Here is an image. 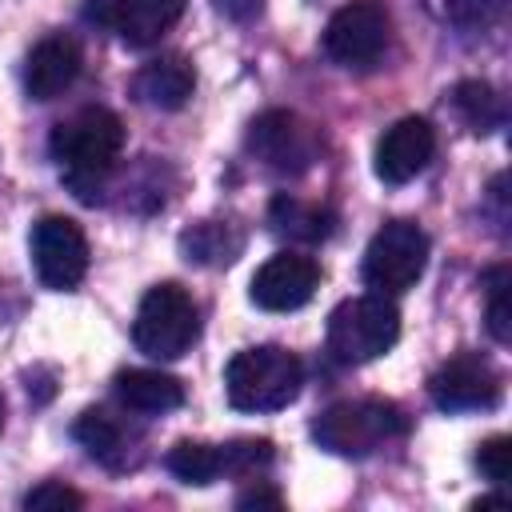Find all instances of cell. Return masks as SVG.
<instances>
[{
	"mask_svg": "<svg viewBox=\"0 0 512 512\" xmlns=\"http://www.w3.org/2000/svg\"><path fill=\"white\" fill-rule=\"evenodd\" d=\"M272 228L284 236H296V240H324L332 232V216L324 208L300 204L292 196H276L272 200Z\"/></svg>",
	"mask_w": 512,
	"mask_h": 512,
	"instance_id": "21",
	"label": "cell"
},
{
	"mask_svg": "<svg viewBox=\"0 0 512 512\" xmlns=\"http://www.w3.org/2000/svg\"><path fill=\"white\" fill-rule=\"evenodd\" d=\"M216 8L228 12L232 20H248V16L260 12V0H216Z\"/></svg>",
	"mask_w": 512,
	"mask_h": 512,
	"instance_id": "28",
	"label": "cell"
},
{
	"mask_svg": "<svg viewBox=\"0 0 512 512\" xmlns=\"http://www.w3.org/2000/svg\"><path fill=\"white\" fill-rule=\"evenodd\" d=\"M428 268V236L412 220H388L376 228V236L364 248V284L376 288L380 296L408 292Z\"/></svg>",
	"mask_w": 512,
	"mask_h": 512,
	"instance_id": "6",
	"label": "cell"
},
{
	"mask_svg": "<svg viewBox=\"0 0 512 512\" xmlns=\"http://www.w3.org/2000/svg\"><path fill=\"white\" fill-rule=\"evenodd\" d=\"M236 504H240V508H260V504H268V508H280V504H284V496H280L276 488H264V484L256 480L248 492H240V496H236Z\"/></svg>",
	"mask_w": 512,
	"mask_h": 512,
	"instance_id": "27",
	"label": "cell"
},
{
	"mask_svg": "<svg viewBox=\"0 0 512 512\" xmlns=\"http://www.w3.org/2000/svg\"><path fill=\"white\" fill-rule=\"evenodd\" d=\"M428 396L440 412H480L500 400V372L492 368L488 356L460 352L432 372Z\"/></svg>",
	"mask_w": 512,
	"mask_h": 512,
	"instance_id": "10",
	"label": "cell"
},
{
	"mask_svg": "<svg viewBox=\"0 0 512 512\" xmlns=\"http://www.w3.org/2000/svg\"><path fill=\"white\" fill-rule=\"evenodd\" d=\"M124 148V124L112 108H80L76 116L60 120L52 132V156L64 180L76 188L80 200H96V188L108 180Z\"/></svg>",
	"mask_w": 512,
	"mask_h": 512,
	"instance_id": "1",
	"label": "cell"
},
{
	"mask_svg": "<svg viewBox=\"0 0 512 512\" xmlns=\"http://www.w3.org/2000/svg\"><path fill=\"white\" fill-rule=\"evenodd\" d=\"M432 152H436V132H432V124L424 120V116H404V120H396L384 136H380V144H376V176L384 180V184H408V180H416L424 168H428V160H432Z\"/></svg>",
	"mask_w": 512,
	"mask_h": 512,
	"instance_id": "12",
	"label": "cell"
},
{
	"mask_svg": "<svg viewBox=\"0 0 512 512\" xmlns=\"http://www.w3.org/2000/svg\"><path fill=\"white\" fill-rule=\"evenodd\" d=\"M476 468L492 480V484H508L512 476V440L508 436H488L480 448H476Z\"/></svg>",
	"mask_w": 512,
	"mask_h": 512,
	"instance_id": "25",
	"label": "cell"
},
{
	"mask_svg": "<svg viewBox=\"0 0 512 512\" xmlns=\"http://www.w3.org/2000/svg\"><path fill=\"white\" fill-rule=\"evenodd\" d=\"M180 248H184V256L196 260V264H232L236 252H240V236H236L228 224L208 220V224L188 228V232L180 236Z\"/></svg>",
	"mask_w": 512,
	"mask_h": 512,
	"instance_id": "19",
	"label": "cell"
},
{
	"mask_svg": "<svg viewBox=\"0 0 512 512\" xmlns=\"http://www.w3.org/2000/svg\"><path fill=\"white\" fill-rule=\"evenodd\" d=\"M80 64H84V52L72 36L64 32H52L44 36L28 60H24V88L32 100H56L60 92H68L80 76Z\"/></svg>",
	"mask_w": 512,
	"mask_h": 512,
	"instance_id": "13",
	"label": "cell"
},
{
	"mask_svg": "<svg viewBox=\"0 0 512 512\" xmlns=\"http://www.w3.org/2000/svg\"><path fill=\"white\" fill-rule=\"evenodd\" d=\"M80 504H84V496L72 492L68 484H56V480H44V484H36L24 496V508L28 512H76Z\"/></svg>",
	"mask_w": 512,
	"mask_h": 512,
	"instance_id": "26",
	"label": "cell"
},
{
	"mask_svg": "<svg viewBox=\"0 0 512 512\" xmlns=\"http://www.w3.org/2000/svg\"><path fill=\"white\" fill-rule=\"evenodd\" d=\"M248 152L260 164H268L272 172L296 176V172L312 168V160L320 152V136L296 112L272 108V112H264V116L252 120V128H248Z\"/></svg>",
	"mask_w": 512,
	"mask_h": 512,
	"instance_id": "9",
	"label": "cell"
},
{
	"mask_svg": "<svg viewBox=\"0 0 512 512\" xmlns=\"http://www.w3.org/2000/svg\"><path fill=\"white\" fill-rule=\"evenodd\" d=\"M220 464H224V476H256L260 468L272 464V444L268 440H232V444H220Z\"/></svg>",
	"mask_w": 512,
	"mask_h": 512,
	"instance_id": "22",
	"label": "cell"
},
{
	"mask_svg": "<svg viewBox=\"0 0 512 512\" xmlns=\"http://www.w3.org/2000/svg\"><path fill=\"white\" fill-rule=\"evenodd\" d=\"M0 424H4V400H0Z\"/></svg>",
	"mask_w": 512,
	"mask_h": 512,
	"instance_id": "30",
	"label": "cell"
},
{
	"mask_svg": "<svg viewBox=\"0 0 512 512\" xmlns=\"http://www.w3.org/2000/svg\"><path fill=\"white\" fill-rule=\"evenodd\" d=\"M392 36V16L380 0H352L340 12H332L324 28V52L344 68L372 64Z\"/></svg>",
	"mask_w": 512,
	"mask_h": 512,
	"instance_id": "8",
	"label": "cell"
},
{
	"mask_svg": "<svg viewBox=\"0 0 512 512\" xmlns=\"http://www.w3.org/2000/svg\"><path fill=\"white\" fill-rule=\"evenodd\" d=\"M184 16V0H116L112 8V28L128 48H148L156 44L176 20Z\"/></svg>",
	"mask_w": 512,
	"mask_h": 512,
	"instance_id": "15",
	"label": "cell"
},
{
	"mask_svg": "<svg viewBox=\"0 0 512 512\" xmlns=\"http://www.w3.org/2000/svg\"><path fill=\"white\" fill-rule=\"evenodd\" d=\"M200 336V308L196 300L164 280V284H152L136 308V320H132V340L144 356L152 360H176L184 356Z\"/></svg>",
	"mask_w": 512,
	"mask_h": 512,
	"instance_id": "3",
	"label": "cell"
},
{
	"mask_svg": "<svg viewBox=\"0 0 512 512\" xmlns=\"http://www.w3.org/2000/svg\"><path fill=\"white\" fill-rule=\"evenodd\" d=\"M76 440L88 448V456H96L100 464H124V456H128V440H124V428L108 416V412H100V408H88L80 420H76Z\"/></svg>",
	"mask_w": 512,
	"mask_h": 512,
	"instance_id": "17",
	"label": "cell"
},
{
	"mask_svg": "<svg viewBox=\"0 0 512 512\" xmlns=\"http://www.w3.org/2000/svg\"><path fill=\"white\" fill-rule=\"evenodd\" d=\"M488 284V332L492 340L508 344L512 340V308H508V268H492L484 276Z\"/></svg>",
	"mask_w": 512,
	"mask_h": 512,
	"instance_id": "23",
	"label": "cell"
},
{
	"mask_svg": "<svg viewBox=\"0 0 512 512\" xmlns=\"http://www.w3.org/2000/svg\"><path fill=\"white\" fill-rule=\"evenodd\" d=\"M32 268L36 280L52 292H72L88 272V240L76 220L68 216H44L32 224Z\"/></svg>",
	"mask_w": 512,
	"mask_h": 512,
	"instance_id": "7",
	"label": "cell"
},
{
	"mask_svg": "<svg viewBox=\"0 0 512 512\" xmlns=\"http://www.w3.org/2000/svg\"><path fill=\"white\" fill-rule=\"evenodd\" d=\"M508 0H448V16L452 24L468 28V32H484L504 16Z\"/></svg>",
	"mask_w": 512,
	"mask_h": 512,
	"instance_id": "24",
	"label": "cell"
},
{
	"mask_svg": "<svg viewBox=\"0 0 512 512\" xmlns=\"http://www.w3.org/2000/svg\"><path fill=\"white\" fill-rule=\"evenodd\" d=\"M504 504H508V496H504V492H496V496H480L472 508L480 512V508H504Z\"/></svg>",
	"mask_w": 512,
	"mask_h": 512,
	"instance_id": "29",
	"label": "cell"
},
{
	"mask_svg": "<svg viewBox=\"0 0 512 512\" xmlns=\"http://www.w3.org/2000/svg\"><path fill=\"white\" fill-rule=\"evenodd\" d=\"M400 336V312L388 296L368 292L332 308L328 316V352L340 364H368L384 356Z\"/></svg>",
	"mask_w": 512,
	"mask_h": 512,
	"instance_id": "4",
	"label": "cell"
},
{
	"mask_svg": "<svg viewBox=\"0 0 512 512\" xmlns=\"http://www.w3.org/2000/svg\"><path fill=\"white\" fill-rule=\"evenodd\" d=\"M196 88V72L184 56H160V60H148L136 76H132V96L148 108H160V112H176L188 104Z\"/></svg>",
	"mask_w": 512,
	"mask_h": 512,
	"instance_id": "14",
	"label": "cell"
},
{
	"mask_svg": "<svg viewBox=\"0 0 512 512\" xmlns=\"http://www.w3.org/2000/svg\"><path fill=\"white\" fill-rule=\"evenodd\" d=\"M408 420L392 400H340L316 416L312 436L336 456H368L388 440L404 436Z\"/></svg>",
	"mask_w": 512,
	"mask_h": 512,
	"instance_id": "5",
	"label": "cell"
},
{
	"mask_svg": "<svg viewBox=\"0 0 512 512\" xmlns=\"http://www.w3.org/2000/svg\"><path fill=\"white\" fill-rule=\"evenodd\" d=\"M316 284H320V264L312 256L276 252L256 268V276L248 284V296L264 312H292V308H304L312 300Z\"/></svg>",
	"mask_w": 512,
	"mask_h": 512,
	"instance_id": "11",
	"label": "cell"
},
{
	"mask_svg": "<svg viewBox=\"0 0 512 512\" xmlns=\"http://www.w3.org/2000/svg\"><path fill=\"white\" fill-rule=\"evenodd\" d=\"M116 396L132 412L160 416V412H172L184 404V384L168 372H156V368H128L116 376Z\"/></svg>",
	"mask_w": 512,
	"mask_h": 512,
	"instance_id": "16",
	"label": "cell"
},
{
	"mask_svg": "<svg viewBox=\"0 0 512 512\" xmlns=\"http://www.w3.org/2000/svg\"><path fill=\"white\" fill-rule=\"evenodd\" d=\"M168 472L176 476V480H184V484H196V488H204V484H212V480H220L224 476V464H220V448H212V444H200V440H180L172 452H168Z\"/></svg>",
	"mask_w": 512,
	"mask_h": 512,
	"instance_id": "20",
	"label": "cell"
},
{
	"mask_svg": "<svg viewBox=\"0 0 512 512\" xmlns=\"http://www.w3.org/2000/svg\"><path fill=\"white\" fill-rule=\"evenodd\" d=\"M452 104H456V112L464 116V124H468L472 132H480V136L504 124V104H500L496 88L484 84V80H460L456 92H452Z\"/></svg>",
	"mask_w": 512,
	"mask_h": 512,
	"instance_id": "18",
	"label": "cell"
},
{
	"mask_svg": "<svg viewBox=\"0 0 512 512\" xmlns=\"http://www.w3.org/2000/svg\"><path fill=\"white\" fill-rule=\"evenodd\" d=\"M304 388V364L280 344H256L228 360L224 392L240 412H280Z\"/></svg>",
	"mask_w": 512,
	"mask_h": 512,
	"instance_id": "2",
	"label": "cell"
}]
</instances>
